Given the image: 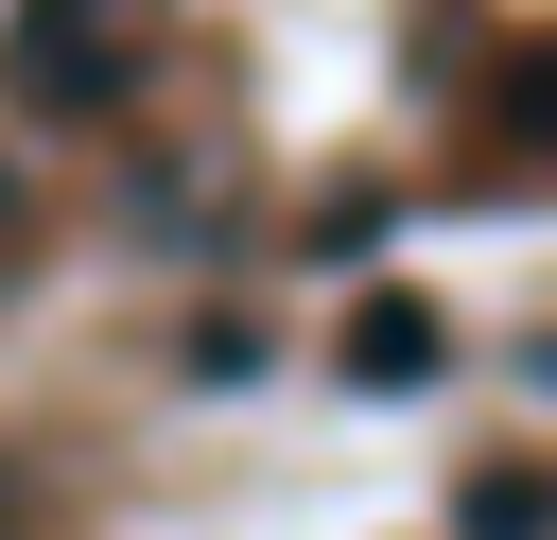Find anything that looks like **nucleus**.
<instances>
[{
	"mask_svg": "<svg viewBox=\"0 0 557 540\" xmlns=\"http://www.w3.org/2000/svg\"><path fill=\"white\" fill-rule=\"evenodd\" d=\"M0 70H17L35 105H122V70H139V52H122V17H104V0H17Z\"/></svg>",
	"mask_w": 557,
	"mask_h": 540,
	"instance_id": "obj_1",
	"label": "nucleus"
},
{
	"mask_svg": "<svg viewBox=\"0 0 557 540\" xmlns=\"http://www.w3.org/2000/svg\"><path fill=\"white\" fill-rule=\"evenodd\" d=\"M435 366H453V314H435V296H366L348 383H383V401H400V383H435Z\"/></svg>",
	"mask_w": 557,
	"mask_h": 540,
	"instance_id": "obj_2",
	"label": "nucleus"
},
{
	"mask_svg": "<svg viewBox=\"0 0 557 540\" xmlns=\"http://www.w3.org/2000/svg\"><path fill=\"white\" fill-rule=\"evenodd\" d=\"M453 523H470V540H540V453H487Z\"/></svg>",
	"mask_w": 557,
	"mask_h": 540,
	"instance_id": "obj_3",
	"label": "nucleus"
},
{
	"mask_svg": "<svg viewBox=\"0 0 557 540\" xmlns=\"http://www.w3.org/2000/svg\"><path fill=\"white\" fill-rule=\"evenodd\" d=\"M0 226H17V174H0Z\"/></svg>",
	"mask_w": 557,
	"mask_h": 540,
	"instance_id": "obj_4",
	"label": "nucleus"
}]
</instances>
